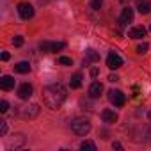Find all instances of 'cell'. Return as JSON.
Returning a JSON list of instances; mask_svg holds the SVG:
<instances>
[{
    "instance_id": "1",
    "label": "cell",
    "mask_w": 151,
    "mask_h": 151,
    "mask_svg": "<svg viewBox=\"0 0 151 151\" xmlns=\"http://www.w3.org/2000/svg\"><path fill=\"white\" fill-rule=\"evenodd\" d=\"M66 96H68V91L62 84H50L43 89V101L48 109H59L64 101H66Z\"/></svg>"
},
{
    "instance_id": "2",
    "label": "cell",
    "mask_w": 151,
    "mask_h": 151,
    "mask_svg": "<svg viewBox=\"0 0 151 151\" xmlns=\"http://www.w3.org/2000/svg\"><path fill=\"white\" fill-rule=\"evenodd\" d=\"M71 132L75 135H87L91 132V121L86 117H77L71 121Z\"/></svg>"
},
{
    "instance_id": "3",
    "label": "cell",
    "mask_w": 151,
    "mask_h": 151,
    "mask_svg": "<svg viewBox=\"0 0 151 151\" xmlns=\"http://www.w3.org/2000/svg\"><path fill=\"white\" fill-rule=\"evenodd\" d=\"M109 101H110L114 107H123V105L126 103V96H124V93L119 91V89H110V91H109Z\"/></svg>"
},
{
    "instance_id": "4",
    "label": "cell",
    "mask_w": 151,
    "mask_h": 151,
    "mask_svg": "<svg viewBox=\"0 0 151 151\" xmlns=\"http://www.w3.org/2000/svg\"><path fill=\"white\" fill-rule=\"evenodd\" d=\"M39 48L43 52H60L66 48V43L64 41H43L39 43Z\"/></svg>"
},
{
    "instance_id": "5",
    "label": "cell",
    "mask_w": 151,
    "mask_h": 151,
    "mask_svg": "<svg viewBox=\"0 0 151 151\" xmlns=\"http://www.w3.org/2000/svg\"><path fill=\"white\" fill-rule=\"evenodd\" d=\"M18 14L22 20H30L34 16V7L29 2H22V4H18Z\"/></svg>"
},
{
    "instance_id": "6",
    "label": "cell",
    "mask_w": 151,
    "mask_h": 151,
    "mask_svg": "<svg viewBox=\"0 0 151 151\" xmlns=\"http://www.w3.org/2000/svg\"><path fill=\"white\" fill-rule=\"evenodd\" d=\"M39 105L37 103H32V105H29V107H23L22 110H20V114L25 117V119H34V117H37L39 116Z\"/></svg>"
},
{
    "instance_id": "7",
    "label": "cell",
    "mask_w": 151,
    "mask_h": 151,
    "mask_svg": "<svg viewBox=\"0 0 151 151\" xmlns=\"http://www.w3.org/2000/svg\"><path fill=\"white\" fill-rule=\"evenodd\" d=\"M25 144V137L22 135V133H18V135H14V137H11L7 142H6V149H9V151H13V149H18V147H22Z\"/></svg>"
},
{
    "instance_id": "8",
    "label": "cell",
    "mask_w": 151,
    "mask_h": 151,
    "mask_svg": "<svg viewBox=\"0 0 151 151\" xmlns=\"http://www.w3.org/2000/svg\"><path fill=\"white\" fill-rule=\"evenodd\" d=\"M107 66H109L110 69H119V68L123 66V59H121L116 52H110L109 57H107Z\"/></svg>"
},
{
    "instance_id": "9",
    "label": "cell",
    "mask_w": 151,
    "mask_h": 151,
    "mask_svg": "<svg viewBox=\"0 0 151 151\" xmlns=\"http://www.w3.org/2000/svg\"><path fill=\"white\" fill-rule=\"evenodd\" d=\"M132 22H133V9L132 7H124L121 11V16H119V25L124 27V25H128Z\"/></svg>"
},
{
    "instance_id": "10",
    "label": "cell",
    "mask_w": 151,
    "mask_h": 151,
    "mask_svg": "<svg viewBox=\"0 0 151 151\" xmlns=\"http://www.w3.org/2000/svg\"><path fill=\"white\" fill-rule=\"evenodd\" d=\"M32 93H34V89H32V86L27 84V82L18 87V98H20V100H29V98L32 96Z\"/></svg>"
},
{
    "instance_id": "11",
    "label": "cell",
    "mask_w": 151,
    "mask_h": 151,
    "mask_svg": "<svg viewBox=\"0 0 151 151\" xmlns=\"http://www.w3.org/2000/svg\"><path fill=\"white\" fill-rule=\"evenodd\" d=\"M146 27H142V25H139V27H132L130 30H128V37H132V39H142L144 36H146Z\"/></svg>"
},
{
    "instance_id": "12",
    "label": "cell",
    "mask_w": 151,
    "mask_h": 151,
    "mask_svg": "<svg viewBox=\"0 0 151 151\" xmlns=\"http://www.w3.org/2000/svg\"><path fill=\"white\" fill-rule=\"evenodd\" d=\"M101 119H103L105 123H109V124H114V123H117V114H116L112 109H105V110L101 112Z\"/></svg>"
},
{
    "instance_id": "13",
    "label": "cell",
    "mask_w": 151,
    "mask_h": 151,
    "mask_svg": "<svg viewBox=\"0 0 151 151\" xmlns=\"http://www.w3.org/2000/svg\"><path fill=\"white\" fill-rule=\"evenodd\" d=\"M0 87L4 91H11L14 87V78L11 75H4V77H0Z\"/></svg>"
},
{
    "instance_id": "14",
    "label": "cell",
    "mask_w": 151,
    "mask_h": 151,
    "mask_svg": "<svg viewBox=\"0 0 151 151\" xmlns=\"http://www.w3.org/2000/svg\"><path fill=\"white\" fill-rule=\"evenodd\" d=\"M101 93H103V86H101L100 82H93V84L89 86V96H91V98H100Z\"/></svg>"
},
{
    "instance_id": "15",
    "label": "cell",
    "mask_w": 151,
    "mask_h": 151,
    "mask_svg": "<svg viewBox=\"0 0 151 151\" xmlns=\"http://www.w3.org/2000/svg\"><path fill=\"white\" fill-rule=\"evenodd\" d=\"M137 9L140 14H149L151 13V2L149 0H137Z\"/></svg>"
},
{
    "instance_id": "16",
    "label": "cell",
    "mask_w": 151,
    "mask_h": 151,
    "mask_svg": "<svg viewBox=\"0 0 151 151\" xmlns=\"http://www.w3.org/2000/svg\"><path fill=\"white\" fill-rule=\"evenodd\" d=\"M69 87H71V89H78V87H82V75H80V73H75L73 77H71Z\"/></svg>"
},
{
    "instance_id": "17",
    "label": "cell",
    "mask_w": 151,
    "mask_h": 151,
    "mask_svg": "<svg viewBox=\"0 0 151 151\" xmlns=\"http://www.w3.org/2000/svg\"><path fill=\"white\" fill-rule=\"evenodd\" d=\"M14 71H16V73H22V75H25V73H29V71H30V64H29L27 60H22V62L14 64Z\"/></svg>"
},
{
    "instance_id": "18",
    "label": "cell",
    "mask_w": 151,
    "mask_h": 151,
    "mask_svg": "<svg viewBox=\"0 0 151 151\" xmlns=\"http://www.w3.org/2000/svg\"><path fill=\"white\" fill-rule=\"evenodd\" d=\"M86 55H87V60H89V62H98V60H100V53H96L93 48H87Z\"/></svg>"
},
{
    "instance_id": "19",
    "label": "cell",
    "mask_w": 151,
    "mask_h": 151,
    "mask_svg": "<svg viewBox=\"0 0 151 151\" xmlns=\"http://www.w3.org/2000/svg\"><path fill=\"white\" fill-rule=\"evenodd\" d=\"M80 149H89V151H96V144L93 140H84L80 144Z\"/></svg>"
},
{
    "instance_id": "20",
    "label": "cell",
    "mask_w": 151,
    "mask_h": 151,
    "mask_svg": "<svg viewBox=\"0 0 151 151\" xmlns=\"http://www.w3.org/2000/svg\"><path fill=\"white\" fill-rule=\"evenodd\" d=\"M59 64H64V66H73V60H71V57H59Z\"/></svg>"
},
{
    "instance_id": "21",
    "label": "cell",
    "mask_w": 151,
    "mask_h": 151,
    "mask_svg": "<svg viewBox=\"0 0 151 151\" xmlns=\"http://www.w3.org/2000/svg\"><path fill=\"white\" fill-rule=\"evenodd\" d=\"M0 133H2V137H6V133H7V121H0Z\"/></svg>"
},
{
    "instance_id": "22",
    "label": "cell",
    "mask_w": 151,
    "mask_h": 151,
    "mask_svg": "<svg viewBox=\"0 0 151 151\" xmlns=\"http://www.w3.org/2000/svg\"><path fill=\"white\" fill-rule=\"evenodd\" d=\"M147 48H149V45H147V43H142V45L137 46V53H146Z\"/></svg>"
},
{
    "instance_id": "23",
    "label": "cell",
    "mask_w": 151,
    "mask_h": 151,
    "mask_svg": "<svg viewBox=\"0 0 151 151\" xmlns=\"http://www.w3.org/2000/svg\"><path fill=\"white\" fill-rule=\"evenodd\" d=\"M7 110H9V103H7L6 100H2V101H0V112L4 114V112H7Z\"/></svg>"
},
{
    "instance_id": "24",
    "label": "cell",
    "mask_w": 151,
    "mask_h": 151,
    "mask_svg": "<svg viewBox=\"0 0 151 151\" xmlns=\"http://www.w3.org/2000/svg\"><path fill=\"white\" fill-rule=\"evenodd\" d=\"M13 45H14V46H22V45H23V37H22V36H14V37H13Z\"/></svg>"
},
{
    "instance_id": "25",
    "label": "cell",
    "mask_w": 151,
    "mask_h": 151,
    "mask_svg": "<svg viewBox=\"0 0 151 151\" xmlns=\"http://www.w3.org/2000/svg\"><path fill=\"white\" fill-rule=\"evenodd\" d=\"M101 2H103V0H93V2H91L93 9H100L101 7Z\"/></svg>"
},
{
    "instance_id": "26",
    "label": "cell",
    "mask_w": 151,
    "mask_h": 151,
    "mask_svg": "<svg viewBox=\"0 0 151 151\" xmlns=\"http://www.w3.org/2000/svg\"><path fill=\"white\" fill-rule=\"evenodd\" d=\"M98 73H100V69H98V68H91V77H93V78H96V77H98Z\"/></svg>"
},
{
    "instance_id": "27",
    "label": "cell",
    "mask_w": 151,
    "mask_h": 151,
    "mask_svg": "<svg viewBox=\"0 0 151 151\" xmlns=\"http://www.w3.org/2000/svg\"><path fill=\"white\" fill-rule=\"evenodd\" d=\"M117 80H119L117 75H109V82H117Z\"/></svg>"
},
{
    "instance_id": "28",
    "label": "cell",
    "mask_w": 151,
    "mask_h": 151,
    "mask_svg": "<svg viewBox=\"0 0 151 151\" xmlns=\"http://www.w3.org/2000/svg\"><path fill=\"white\" fill-rule=\"evenodd\" d=\"M112 149H123V146L119 142H112Z\"/></svg>"
},
{
    "instance_id": "29",
    "label": "cell",
    "mask_w": 151,
    "mask_h": 151,
    "mask_svg": "<svg viewBox=\"0 0 151 151\" xmlns=\"http://www.w3.org/2000/svg\"><path fill=\"white\" fill-rule=\"evenodd\" d=\"M9 57H11V55H9L7 52H4V53H2V60H9Z\"/></svg>"
},
{
    "instance_id": "30",
    "label": "cell",
    "mask_w": 151,
    "mask_h": 151,
    "mask_svg": "<svg viewBox=\"0 0 151 151\" xmlns=\"http://www.w3.org/2000/svg\"><path fill=\"white\" fill-rule=\"evenodd\" d=\"M149 119H151V112H149Z\"/></svg>"
},
{
    "instance_id": "31",
    "label": "cell",
    "mask_w": 151,
    "mask_h": 151,
    "mask_svg": "<svg viewBox=\"0 0 151 151\" xmlns=\"http://www.w3.org/2000/svg\"><path fill=\"white\" fill-rule=\"evenodd\" d=\"M149 30H151V25H149Z\"/></svg>"
}]
</instances>
